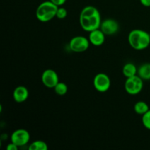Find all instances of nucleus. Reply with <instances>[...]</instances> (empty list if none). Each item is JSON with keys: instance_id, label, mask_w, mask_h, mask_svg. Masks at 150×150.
I'll list each match as a JSON object with an SVG mask.
<instances>
[{"instance_id": "20e7f679", "label": "nucleus", "mask_w": 150, "mask_h": 150, "mask_svg": "<svg viewBox=\"0 0 150 150\" xmlns=\"http://www.w3.org/2000/svg\"><path fill=\"white\" fill-rule=\"evenodd\" d=\"M143 79L138 75L127 78V80L125 83V89L127 93L131 95H136L140 93L143 89Z\"/></svg>"}, {"instance_id": "7ed1b4c3", "label": "nucleus", "mask_w": 150, "mask_h": 150, "mask_svg": "<svg viewBox=\"0 0 150 150\" xmlns=\"http://www.w3.org/2000/svg\"><path fill=\"white\" fill-rule=\"evenodd\" d=\"M58 6L49 1H45L39 4L36 10V17L41 22H48L56 17Z\"/></svg>"}, {"instance_id": "4be33fe9", "label": "nucleus", "mask_w": 150, "mask_h": 150, "mask_svg": "<svg viewBox=\"0 0 150 150\" xmlns=\"http://www.w3.org/2000/svg\"><path fill=\"white\" fill-rule=\"evenodd\" d=\"M149 35H150V34H149Z\"/></svg>"}, {"instance_id": "ddd939ff", "label": "nucleus", "mask_w": 150, "mask_h": 150, "mask_svg": "<svg viewBox=\"0 0 150 150\" xmlns=\"http://www.w3.org/2000/svg\"><path fill=\"white\" fill-rule=\"evenodd\" d=\"M122 73L126 78H130L137 75L138 68L134 64L128 62L123 66Z\"/></svg>"}, {"instance_id": "f8f14e48", "label": "nucleus", "mask_w": 150, "mask_h": 150, "mask_svg": "<svg viewBox=\"0 0 150 150\" xmlns=\"http://www.w3.org/2000/svg\"><path fill=\"white\" fill-rule=\"evenodd\" d=\"M137 75L143 80H150V63L146 62L142 64L138 68Z\"/></svg>"}, {"instance_id": "dca6fc26", "label": "nucleus", "mask_w": 150, "mask_h": 150, "mask_svg": "<svg viewBox=\"0 0 150 150\" xmlns=\"http://www.w3.org/2000/svg\"><path fill=\"white\" fill-rule=\"evenodd\" d=\"M54 89L58 95H64L67 92V86L63 82H59Z\"/></svg>"}, {"instance_id": "39448f33", "label": "nucleus", "mask_w": 150, "mask_h": 150, "mask_svg": "<svg viewBox=\"0 0 150 150\" xmlns=\"http://www.w3.org/2000/svg\"><path fill=\"white\" fill-rule=\"evenodd\" d=\"M90 42L89 38L83 36H76L70 41V48L71 51L76 53L84 52L89 48Z\"/></svg>"}, {"instance_id": "6e6552de", "label": "nucleus", "mask_w": 150, "mask_h": 150, "mask_svg": "<svg viewBox=\"0 0 150 150\" xmlns=\"http://www.w3.org/2000/svg\"><path fill=\"white\" fill-rule=\"evenodd\" d=\"M41 80L44 86L50 89L55 87L56 85L59 82L57 73L51 69H47L42 73Z\"/></svg>"}, {"instance_id": "9d476101", "label": "nucleus", "mask_w": 150, "mask_h": 150, "mask_svg": "<svg viewBox=\"0 0 150 150\" xmlns=\"http://www.w3.org/2000/svg\"><path fill=\"white\" fill-rule=\"evenodd\" d=\"M105 35L99 28L89 32V40L95 46H100L105 42Z\"/></svg>"}, {"instance_id": "2eb2a0df", "label": "nucleus", "mask_w": 150, "mask_h": 150, "mask_svg": "<svg viewBox=\"0 0 150 150\" xmlns=\"http://www.w3.org/2000/svg\"><path fill=\"white\" fill-rule=\"evenodd\" d=\"M48 149V144L45 142L40 140L32 142L29 146V150H47Z\"/></svg>"}, {"instance_id": "a211bd4d", "label": "nucleus", "mask_w": 150, "mask_h": 150, "mask_svg": "<svg viewBox=\"0 0 150 150\" xmlns=\"http://www.w3.org/2000/svg\"><path fill=\"white\" fill-rule=\"evenodd\" d=\"M67 10L64 7H59L58 10L57 11V15H56V17L59 19H64V18L67 17Z\"/></svg>"}, {"instance_id": "1a4fd4ad", "label": "nucleus", "mask_w": 150, "mask_h": 150, "mask_svg": "<svg viewBox=\"0 0 150 150\" xmlns=\"http://www.w3.org/2000/svg\"><path fill=\"white\" fill-rule=\"evenodd\" d=\"M100 29L105 35H113L118 32L120 25L114 19L108 18L102 21Z\"/></svg>"}, {"instance_id": "aec40b11", "label": "nucleus", "mask_w": 150, "mask_h": 150, "mask_svg": "<svg viewBox=\"0 0 150 150\" xmlns=\"http://www.w3.org/2000/svg\"><path fill=\"white\" fill-rule=\"evenodd\" d=\"M18 149V146L16 144H15L14 143H13V142L10 143L7 146V150H17Z\"/></svg>"}, {"instance_id": "412c9836", "label": "nucleus", "mask_w": 150, "mask_h": 150, "mask_svg": "<svg viewBox=\"0 0 150 150\" xmlns=\"http://www.w3.org/2000/svg\"><path fill=\"white\" fill-rule=\"evenodd\" d=\"M142 5L145 7H150V0H140Z\"/></svg>"}, {"instance_id": "6ab92c4d", "label": "nucleus", "mask_w": 150, "mask_h": 150, "mask_svg": "<svg viewBox=\"0 0 150 150\" xmlns=\"http://www.w3.org/2000/svg\"><path fill=\"white\" fill-rule=\"evenodd\" d=\"M50 1H52L54 4H55L58 7H61V6H62L66 2L67 0H50Z\"/></svg>"}, {"instance_id": "f3484780", "label": "nucleus", "mask_w": 150, "mask_h": 150, "mask_svg": "<svg viewBox=\"0 0 150 150\" xmlns=\"http://www.w3.org/2000/svg\"><path fill=\"white\" fill-rule=\"evenodd\" d=\"M142 123L146 129L150 130V110L142 115Z\"/></svg>"}, {"instance_id": "f257e3e1", "label": "nucleus", "mask_w": 150, "mask_h": 150, "mask_svg": "<svg viewBox=\"0 0 150 150\" xmlns=\"http://www.w3.org/2000/svg\"><path fill=\"white\" fill-rule=\"evenodd\" d=\"M79 23L84 31L90 32L99 29L102 21L99 10L94 6H86L81 10Z\"/></svg>"}, {"instance_id": "423d86ee", "label": "nucleus", "mask_w": 150, "mask_h": 150, "mask_svg": "<svg viewBox=\"0 0 150 150\" xmlns=\"http://www.w3.org/2000/svg\"><path fill=\"white\" fill-rule=\"evenodd\" d=\"M93 84L94 87L98 92H105L110 89L111 80L105 73H98L94 78Z\"/></svg>"}, {"instance_id": "f03ea898", "label": "nucleus", "mask_w": 150, "mask_h": 150, "mask_svg": "<svg viewBox=\"0 0 150 150\" xmlns=\"http://www.w3.org/2000/svg\"><path fill=\"white\" fill-rule=\"evenodd\" d=\"M128 42L134 49L144 50L150 45V35L142 29H133L128 35Z\"/></svg>"}, {"instance_id": "9b49d317", "label": "nucleus", "mask_w": 150, "mask_h": 150, "mask_svg": "<svg viewBox=\"0 0 150 150\" xmlns=\"http://www.w3.org/2000/svg\"><path fill=\"white\" fill-rule=\"evenodd\" d=\"M13 98L16 103H23L27 100L29 97V91L23 86H18L13 91Z\"/></svg>"}, {"instance_id": "0eeeda50", "label": "nucleus", "mask_w": 150, "mask_h": 150, "mask_svg": "<svg viewBox=\"0 0 150 150\" xmlns=\"http://www.w3.org/2000/svg\"><path fill=\"white\" fill-rule=\"evenodd\" d=\"M30 139V134L24 129H18L12 133L10 136L11 142L17 145L18 147L27 144Z\"/></svg>"}, {"instance_id": "4468645a", "label": "nucleus", "mask_w": 150, "mask_h": 150, "mask_svg": "<svg viewBox=\"0 0 150 150\" xmlns=\"http://www.w3.org/2000/svg\"><path fill=\"white\" fill-rule=\"evenodd\" d=\"M149 110V105H147L146 103L144 102V101H139L134 105L135 112L137 114H139V115H144Z\"/></svg>"}]
</instances>
